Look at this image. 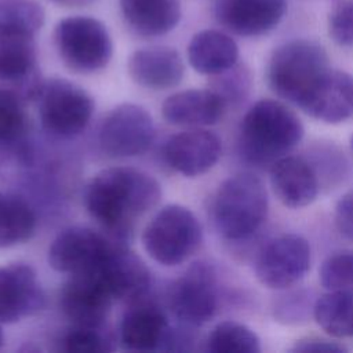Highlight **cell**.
Listing matches in <instances>:
<instances>
[{
    "label": "cell",
    "mask_w": 353,
    "mask_h": 353,
    "mask_svg": "<svg viewBox=\"0 0 353 353\" xmlns=\"http://www.w3.org/2000/svg\"><path fill=\"white\" fill-rule=\"evenodd\" d=\"M99 272L114 299L137 302L150 285V272L145 262L123 247H110Z\"/></svg>",
    "instance_id": "e0dca14e"
},
{
    "label": "cell",
    "mask_w": 353,
    "mask_h": 353,
    "mask_svg": "<svg viewBox=\"0 0 353 353\" xmlns=\"http://www.w3.org/2000/svg\"><path fill=\"white\" fill-rule=\"evenodd\" d=\"M221 152V139L214 132L200 127L172 135L164 146L168 165L186 176L201 175L211 170Z\"/></svg>",
    "instance_id": "9a60e30c"
},
{
    "label": "cell",
    "mask_w": 353,
    "mask_h": 353,
    "mask_svg": "<svg viewBox=\"0 0 353 353\" xmlns=\"http://www.w3.org/2000/svg\"><path fill=\"white\" fill-rule=\"evenodd\" d=\"M154 137L149 112L135 103H121L103 119L99 130L102 149L113 157H131L145 153Z\"/></svg>",
    "instance_id": "9c48e42d"
},
{
    "label": "cell",
    "mask_w": 353,
    "mask_h": 353,
    "mask_svg": "<svg viewBox=\"0 0 353 353\" xmlns=\"http://www.w3.org/2000/svg\"><path fill=\"white\" fill-rule=\"evenodd\" d=\"M0 83L21 98L37 97L41 81L37 73L34 33L0 25Z\"/></svg>",
    "instance_id": "ba28073f"
},
{
    "label": "cell",
    "mask_w": 353,
    "mask_h": 353,
    "mask_svg": "<svg viewBox=\"0 0 353 353\" xmlns=\"http://www.w3.org/2000/svg\"><path fill=\"white\" fill-rule=\"evenodd\" d=\"M36 216L22 199L0 193V248L21 244L32 237Z\"/></svg>",
    "instance_id": "484cf974"
},
{
    "label": "cell",
    "mask_w": 353,
    "mask_h": 353,
    "mask_svg": "<svg viewBox=\"0 0 353 353\" xmlns=\"http://www.w3.org/2000/svg\"><path fill=\"white\" fill-rule=\"evenodd\" d=\"M160 183L131 167L99 171L87 185L84 201L90 215L108 229L121 230L160 201Z\"/></svg>",
    "instance_id": "6da1fadb"
},
{
    "label": "cell",
    "mask_w": 353,
    "mask_h": 353,
    "mask_svg": "<svg viewBox=\"0 0 353 353\" xmlns=\"http://www.w3.org/2000/svg\"><path fill=\"white\" fill-rule=\"evenodd\" d=\"M268 194L262 181L250 172L222 182L212 204L218 232L229 240H241L255 233L266 218Z\"/></svg>",
    "instance_id": "277c9868"
},
{
    "label": "cell",
    "mask_w": 353,
    "mask_h": 353,
    "mask_svg": "<svg viewBox=\"0 0 353 353\" xmlns=\"http://www.w3.org/2000/svg\"><path fill=\"white\" fill-rule=\"evenodd\" d=\"M188 58L196 72L215 76L237 63L239 47L226 33L207 29L192 37L188 46Z\"/></svg>",
    "instance_id": "cb8c5ba5"
},
{
    "label": "cell",
    "mask_w": 353,
    "mask_h": 353,
    "mask_svg": "<svg viewBox=\"0 0 353 353\" xmlns=\"http://www.w3.org/2000/svg\"><path fill=\"white\" fill-rule=\"evenodd\" d=\"M309 266V243L298 234H283L263 247L255 262V274L265 287L281 290L298 283Z\"/></svg>",
    "instance_id": "8fae6325"
},
{
    "label": "cell",
    "mask_w": 353,
    "mask_h": 353,
    "mask_svg": "<svg viewBox=\"0 0 353 353\" xmlns=\"http://www.w3.org/2000/svg\"><path fill=\"white\" fill-rule=\"evenodd\" d=\"M110 244L85 226H70L62 230L51 243L48 263L52 269L77 274L98 268L110 250Z\"/></svg>",
    "instance_id": "4fadbf2b"
},
{
    "label": "cell",
    "mask_w": 353,
    "mask_h": 353,
    "mask_svg": "<svg viewBox=\"0 0 353 353\" xmlns=\"http://www.w3.org/2000/svg\"><path fill=\"white\" fill-rule=\"evenodd\" d=\"M285 8V0H218L215 18L229 32L254 37L274 29Z\"/></svg>",
    "instance_id": "2e32d148"
},
{
    "label": "cell",
    "mask_w": 353,
    "mask_h": 353,
    "mask_svg": "<svg viewBox=\"0 0 353 353\" xmlns=\"http://www.w3.org/2000/svg\"><path fill=\"white\" fill-rule=\"evenodd\" d=\"M335 225L345 239L353 241V190L338 200L335 207Z\"/></svg>",
    "instance_id": "d6a6232c"
},
{
    "label": "cell",
    "mask_w": 353,
    "mask_h": 353,
    "mask_svg": "<svg viewBox=\"0 0 353 353\" xmlns=\"http://www.w3.org/2000/svg\"><path fill=\"white\" fill-rule=\"evenodd\" d=\"M270 183L277 199L291 208L310 204L319 193L316 172L301 157L283 156L272 163Z\"/></svg>",
    "instance_id": "d6986e66"
},
{
    "label": "cell",
    "mask_w": 353,
    "mask_h": 353,
    "mask_svg": "<svg viewBox=\"0 0 353 353\" xmlns=\"http://www.w3.org/2000/svg\"><path fill=\"white\" fill-rule=\"evenodd\" d=\"M313 316L331 336H353V292L328 291L316 301Z\"/></svg>",
    "instance_id": "d4e9b609"
},
{
    "label": "cell",
    "mask_w": 353,
    "mask_h": 353,
    "mask_svg": "<svg viewBox=\"0 0 353 353\" xmlns=\"http://www.w3.org/2000/svg\"><path fill=\"white\" fill-rule=\"evenodd\" d=\"M97 328L76 325L63 336L62 349L74 353H102L110 350L108 341Z\"/></svg>",
    "instance_id": "4dcf8cb0"
},
{
    "label": "cell",
    "mask_w": 353,
    "mask_h": 353,
    "mask_svg": "<svg viewBox=\"0 0 353 353\" xmlns=\"http://www.w3.org/2000/svg\"><path fill=\"white\" fill-rule=\"evenodd\" d=\"M57 51L66 66L79 73L103 69L112 57V40L105 25L91 17H69L54 29Z\"/></svg>",
    "instance_id": "8992f818"
},
{
    "label": "cell",
    "mask_w": 353,
    "mask_h": 353,
    "mask_svg": "<svg viewBox=\"0 0 353 353\" xmlns=\"http://www.w3.org/2000/svg\"><path fill=\"white\" fill-rule=\"evenodd\" d=\"M225 99L212 90H186L170 95L163 103V117L174 125L205 127L223 113Z\"/></svg>",
    "instance_id": "44dd1931"
},
{
    "label": "cell",
    "mask_w": 353,
    "mask_h": 353,
    "mask_svg": "<svg viewBox=\"0 0 353 353\" xmlns=\"http://www.w3.org/2000/svg\"><path fill=\"white\" fill-rule=\"evenodd\" d=\"M207 350L212 353H258V335L244 324L223 321L216 324L207 338Z\"/></svg>",
    "instance_id": "4316f807"
},
{
    "label": "cell",
    "mask_w": 353,
    "mask_h": 353,
    "mask_svg": "<svg viewBox=\"0 0 353 353\" xmlns=\"http://www.w3.org/2000/svg\"><path fill=\"white\" fill-rule=\"evenodd\" d=\"M302 137L303 125L292 110L279 101L261 99L241 121L240 149L251 163H274Z\"/></svg>",
    "instance_id": "7a4b0ae2"
},
{
    "label": "cell",
    "mask_w": 353,
    "mask_h": 353,
    "mask_svg": "<svg viewBox=\"0 0 353 353\" xmlns=\"http://www.w3.org/2000/svg\"><path fill=\"white\" fill-rule=\"evenodd\" d=\"M167 303L176 320L188 327H199L212 319L216 310V294L211 269L194 263L167 291Z\"/></svg>",
    "instance_id": "30bf717a"
},
{
    "label": "cell",
    "mask_w": 353,
    "mask_h": 353,
    "mask_svg": "<svg viewBox=\"0 0 353 353\" xmlns=\"http://www.w3.org/2000/svg\"><path fill=\"white\" fill-rule=\"evenodd\" d=\"M3 342H4V335H3V330L0 327V346L3 345Z\"/></svg>",
    "instance_id": "d590c367"
},
{
    "label": "cell",
    "mask_w": 353,
    "mask_h": 353,
    "mask_svg": "<svg viewBox=\"0 0 353 353\" xmlns=\"http://www.w3.org/2000/svg\"><path fill=\"white\" fill-rule=\"evenodd\" d=\"M330 70V61L321 46L309 40H292L272 54L268 80L279 97L301 108Z\"/></svg>",
    "instance_id": "3957f363"
},
{
    "label": "cell",
    "mask_w": 353,
    "mask_h": 353,
    "mask_svg": "<svg viewBox=\"0 0 353 353\" xmlns=\"http://www.w3.org/2000/svg\"><path fill=\"white\" fill-rule=\"evenodd\" d=\"M36 98L41 124L54 135L73 137L85 128L92 116V98L65 79L43 81Z\"/></svg>",
    "instance_id": "52a82bcc"
},
{
    "label": "cell",
    "mask_w": 353,
    "mask_h": 353,
    "mask_svg": "<svg viewBox=\"0 0 353 353\" xmlns=\"http://www.w3.org/2000/svg\"><path fill=\"white\" fill-rule=\"evenodd\" d=\"M46 295L32 266L10 263L0 266V323H15L39 313Z\"/></svg>",
    "instance_id": "5bb4252c"
},
{
    "label": "cell",
    "mask_w": 353,
    "mask_h": 353,
    "mask_svg": "<svg viewBox=\"0 0 353 353\" xmlns=\"http://www.w3.org/2000/svg\"><path fill=\"white\" fill-rule=\"evenodd\" d=\"M114 301L109 291L99 266L70 274L61 291L59 305L65 316L74 323V325L99 327L110 310Z\"/></svg>",
    "instance_id": "7c38bea8"
},
{
    "label": "cell",
    "mask_w": 353,
    "mask_h": 353,
    "mask_svg": "<svg viewBox=\"0 0 353 353\" xmlns=\"http://www.w3.org/2000/svg\"><path fill=\"white\" fill-rule=\"evenodd\" d=\"M127 68L137 84L152 90H167L178 85L185 72L179 52L170 47L137 50L130 57Z\"/></svg>",
    "instance_id": "ac0fdd59"
},
{
    "label": "cell",
    "mask_w": 353,
    "mask_h": 353,
    "mask_svg": "<svg viewBox=\"0 0 353 353\" xmlns=\"http://www.w3.org/2000/svg\"><path fill=\"white\" fill-rule=\"evenodd\" d=\"M44 23V10L33 0H1L0 25L36 33Z\"/></svg>",
    "instance_id": "f546056e"
},
{
    "label": "cell",
    "mask_w": 353,
    "mask_h": 353,
    "mask_svg": "<svg viewBox=\"0 0 353 353\" xmlns=\"http://www.w3.org/2000/svg\"><path fill=\"white\" fill-rule=\"evenodd\" d=\"M350 146H352V150H353V137H352V139H350Z\"/></svg>",
    "instance_id": "8d00e7d4"
},
{
    "label": "cell",
    "mask_w": 353,
    "mask_h": 353,
    "mask_svg": "<svg viewBox=\"0 0 353 353\" xmlns=\"http://www.w3.org/2000/svg\"><path fill=\"white\" fill-rule=\"evenodd\" d=\"M52 1L65 7H81L92 3L94 0H52Z\"/></svg>",
    "instance_id": "e575fe53"
},
{
    "label": "cell",
    "mask_w": 353,
    "mask_h": 353,
    "mask_svg": "<svg viewBox=\"0 0 353 353\" xmlns=\"http://www.w3.org/2000/svg\"><path fill=\"white\" fill-rule=\"evenodd\" d=\"M319 279L327 291L353 292V251L330 255L319 269Z\"/></svg>",
    "instance_id": "f1b7e54d"
},
{
    "label": "cell",
    "mask_w": 353,
    "mask_h": 353,
    "mask_svg": "<svg viewBox=\"0 0 353 353\" xmlns=\"http://www.w3.org/2000/svg\"><path fill=\"white\" fill-rule=\"evenodd\" d=\"M120 10L130 29L143 37L163 36L181 19L178 0H120Z\"/></svg>",
    "instance_id": "603a6c76"
},
{
    "label": "cell",
    "mask_w": 353,
    "mask_h": 353,
    "mask_svg": "<svg viewBox=\"0 0 353 353\" xmlns=\"http://www.w3.org/2000/svg\"><path fill=\"white\" fill-rule=\"evenodd\" d=\"M170 327L163 312L150 303H135L123 316L120 342L131 352L164 349Z\"/></svg>",
    "instance_id": "7402d4cb"
},
{
    "label": "cell",
    "mask_w": 353,
    "mask_h": 353,
    "mask_svg": "<svg viewBox=\"0 0 353 353\" xmlns=\"http://www.w3.org/2000/svg\"><path fill=\"white\" fill-rule=\"evenodd\" d=\"M301 109L324 123L347 120L353 116V76L331 69Z\"/></svg>",
    "instance_id": "ffe728a7"
},
{
    "label": "cell",
    "mask_w": 353,
    "mask_h": 353,
    "mask_svg": "<svg viewBox=\"0 0 353 353\" xmlns=\"http://www.w3.org/2000/svg\"><path fill=\"white\" fill-rule=\"evenodd\" d=\"M201 243V226L193 212L179 204L163 207L142 233L145 251L156 262L175 266L186 261Z\"/></svg>",
    "instance_id": "5b68a950"
},
{
    "label": "cell",
    "mask_w": 353,
    "mask_h": 353,
    "mask_svg": "<svg viewBox=\"0 0 353 353\" xmlns=\"http://www.w3.org/2000/svg\"><path fill=\"white\" fill-rule=\"evenodd\" d=\"M294 352H345L346 349L338 342H332L321 338H306L296 341L292 347Z\"/></svg>",
    "instance_id": "836d02e7"
},
{
    "label": "cell",
    "mask_w": 353,
    "mask_h": 353,
    "mask_svg": "<svg viewBox=\"0 0 353 353\" xmlns=\"http://www.w3.org/2000/svg\"><path fill=\"white\" fill-rule=\"evenodd\" d=\"M26 130V114L22 98L7 87H0V142L19 139Z\"/></svg>",
    "instance_id": "83f0119b"
},
{
    "label": "cell",
    "mask_w": 353,
    "mask_h": 353,
    "mask_svg": "<svg viewBox=\"0 0 353 353\" xmlns=\"http://www.w3.org/2000/svg\"><path fill=\"white\" fill-rule=\"evenodd\" d=\"M328 30L339 46H353V1L339 4L330 14Z\"/></svg>",
    "instance_id": "1f68e13d"
}]
</instances>
